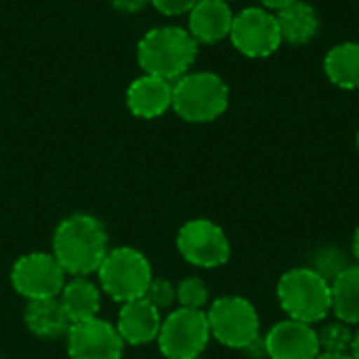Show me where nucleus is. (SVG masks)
<instances>
[{"label":"nucleus","mask_w":359,"mask_h":359,"mask_svg":"<svg viewBox=\"0 0 359 359\" xmlns=\"http://www.w3.org/2000/svg\"><path fill=\"white\" fill-rule=\"evenodd\" d=\"M107 252V229L93 215H72L63 219L53 233V255L65 273L74 278L97 273Z\"/></svg>","instance_id":"1"},{"label":"nucleus","mask_w":359,"mask_h":359,"mask_svg":"<svg viewBox=\"0 0 359 359\" xmlns=\"http://www.w3.org/2000/svg\"><path fill=\"white\" fill-rule=\"evenodd\" d=\"M198 57V42L191 34L177 25L154 27L141 40L137 48L139 65L145 74L162 80H179L187 74Z\"/></svg>","instance_id":"2"},{"label":"nucleus","mask_w":359,"mask_h":359,"mask_svg":"<svg viewBox=\"0 0 359 359\" xmlns=\"http://www.w3.org/2000/svg\"><path fill=\"white\" fill-rule=\"evenodd\" d=\"M278 301L290 320L318 324L332 311V286L313 269L297 267L280 278Z\"/></svg>","instance_id":"3"},{"label":"nucleus","mask_w":359,"mask_h":359,"mask_svg":"<svg viewBox=\"0 0 359 359\" xmlns=\"http://www.w3.org/2000/svg\"><path fill=\"white\" fill-rule=\"evenodd\" d=\"M227 105L229 88L212 72L185 74L172 84V109L185 122H212L225 114Z\"/></svg>","instance_id":"4"},{"label":"nucleus","mask_w":359,"mask_h":359,"mask_svg":"<svg viewBox=\"0 0 359 359\" xmlns=\"http://www.w3.org/2000/svg\"><path fill=\"white\" fill-rule=\"evenodd\" d=\"M101 290L116 303H130L143 299L154 276L151 265L143 252L120 246L105 255L101 267L97 269Z\"/></svg>","instance_id":"5"},{"label":"nucleus","mask_w":359,"mask_h":359,"mask_svg":"<svg viewBox=\"0 0 359 359\" xmlns=\"http://www.w3.org/2000/svg\"><path fill=\"white\" fill-rule=\"evenodd\" d=\"M210 337L229 349H246L257 337H261V320L250 301L244 297H221L208 313Z\"/></svg>","instance_id":"6"},{"label":"nucleus","mask_w":359,"mask_h":359,"mask_svg":"<svg viewBox=\"0 0 359 359\" xmlns=\"http://www.w3.org/2000/svg\"><path fill=\"white\" fill-rule=\"evenodd\" d=\"M210 341L208 318L200 309H175L162 320L158 347L166 359H196Z\"/></svg>","instance_id":"7"},{"label":"nucleus","mask_w":359,"mask_h":359,"mask_svg":"<svg viewBox=\"0 0 359 359\" xmlns=\"http://www.w3.org/2000/svg\"><path fill=\"white\" fill-rule=\"evenodd\" d=\"M65 269L53 252H29L17 259L11 269V284L27 301L55 299L65 286Z\"/></svg>","instance_id":"8"},{"label":"nucleus","mask_w":359,"mask_h":359,"mask_svg":"<svg viewBox=\"0 0 359 359\" xmlns=\"http://www.w3.org/2000/svg\"><path fill=\"white\" fill-rule=\"evenodd\" d=\"M177 248L189 265L202 269L221 267L231 255L225 231L208 219L187 221L177 233Z\"/></svg>","instance_id":"9"},{"label":"nucleus","mask_w":359,"mask_h":359,"mask_svg":"<svg viewBox=\"0 0 359 359\" xmlns=\"http://www.w3.org/2000/svg\"><path fill=\"white\" fill-rule=\"evenodd\" d=\"M229 38L233 46L250 59H265L284 42L276 15L259 6H248L233 15Z\"/></svg>","instance_id":"10"},{"label":"nucleus","mask_w":359,"mask_h":359,"mask_svg":"<svg viewBox=\"0 0 359 359\" xmlns=\"http://www.w3.org/2000/svg\"><path fill=\"white\" fill-rule=\"evenodd\" d=\"M65 337L69 359H120L126 345L118 328L101 318L72 324Z\"/></svg>","instance_id":"11"},{"label":"nucleus","mask_w":359,"mask_h":359,"mask_svg":"<svg viewBox=\"0 0 359 359\" xmlns=\"http://www.w3.org/2000/svg\"><path fill=\"white\" fill-rule=\"evenodd\" d=\"M265 347L269 359H316L322 353L313 326L290 318L267 332Z\"/></svg>","instance_id":"12"},{"label":"nucleus","mask_w":359,"mask_h":359,"mask_svg":"<svg viewBox=\"0 0 359 359\" xmlns=\"http://www.w3.org/2000/svg\"><path fill=\"white\" fill-rule=\"evenodd\" d=\"M162 326L160 309H156L145 297L124 303L118 313V332L126 345H147L158 339Z\"/></svg>","instance_id":"13"},{"label":"nucleus","mask_w":359,"mask_h":359,"mask_svg":"<svg viewBox=\"0 0 359 359\" xmlns=\"http://www.w3.org/2000/svg\"><path fill=\"white\" fill-rule=\"evenodd\" d=\"M126 105L133 116L151 120L172 107V84L158 76L143 74L126 90Z\"/></svg>","instance_id":"14"},{"label":"nucleus","mask_w":359,"mask_h":359,"mask_svg":"<svg viewBox=\"0 0 359 359\" xmlns=\"http://www.w3.org/2000/svg\"><path fill=\"white\" fill-rule=\"evenodd\" d=\"M233 13L229 2L223 0H200L189 11V34L198 44H217L229 36Z\"/></svg>","instance_id":"15"},{"label":"nucleus","mask_w":359,"mask_h":359,"mask_svg":"<svg viewBox=\"0 0 359 359\" xmlns=\"http://www.w3.org/2000/svg\"><path fill=\"white\" fill-rule=\"evenodd\" d=\"M23 318H25L27 330L38 339H61L67 334L72 326L59 303V297L27 301Z\"/></svg>","instance_id":"16"},{"label":"nucleus","mask_w":359,"mask_h":359,"mask_svg":"<svg viewBox=\"0 0 359 359\" xmlns=\"http://www.w3.org/2000/svg\"><path fill=\"white\" fill-rule=\"evenodd\" d=\"M59 303L69 324H78L97 318L101 309V292L88 278H74L65 282L59 294Z\"/></svg>","instance_id":"17"},{"label":"nucleus","mask_w":359,"mask_h":359,"mask_svg":"<svg viewBox=\"0 0 359 359\" xmlns=\"http://www.w3.org/2000/svg\"><path fill=\"white\" fill-rule=\"evenodd\" d=\"M276 19L282 32V40L290 44H307L318 34V27H320L316 8L301 0L278 11Z\"/></svg>","instance_id":"18"},{"label":"nucleus","mask_w":359,"mask_h":359,"mask_svg":"<svg viewBox=\"0 0 359 359\" xmlns=\"http://www.w3.org/2000/svg\"><path fill=\"white\" fill-rule=\"evenodd\" d=\"M324 72L328 80L345 90L359 88V44L343 42L328 50L324 59Z\"/></svg>","instance_id":"19"},{"label":"nucleus","mask_w":359,"mask_h":359,"mask_svg":"<svg viewBox=\"0 0 359 359\" xmlns=\"http://www.w3.org/2000/svg\"><path fill=\"white\" fill-rule=\"evenodd\" d=\"M330 286L332 311L339 322L359 324V265H349Z\"/></svg>","instance_id":"20"},{"label":"nucleus","mask_w":359,"mask_h":359,"mask_svg":"<svg viewBox=\"0 0 359 359\" xmlns=\"http://www.w3.org/2000/svg\"><path fill=\"white\" fill-rule=\"evenodd\" d=\"M347 267H349L347 255L337 246H322L309 259V269H313L328 284H332Z\"/></svg>","instance_id":"21"},{"label":"nucleus","mask_w":359,"mask_h":359,"mask_svg":"<svg viewBox=\"0 0 359 359\" xmlns=\"http://www.w3.org/2000/svg\"><path fill=\"white\" fill-rule=\"evenodd\" d=\"M318 339L322 353H349L353 343V330L345 322H332L318 332Z\"/></svg>","instance_id":"22"},{"label":"nucleus","mask_w":359,"mask_h":359,"mask_svg":"<svg viewBox=\"0 0 359 359\" xmlns=\"http://www.w3.org/2000/svg\"><path fill=\"white\" fill-rule=\"evenodd\" d=\"M177 301L183 309H200L208 303V288L200 278H185L177 286Z\"/></svg>","instance_id":"23"},{"label":"nucleus","mask_w":359,"mask_h":359,"mask_svg":"<svg viewBox=\"0 0 359 359\" xmlns=\"http://www.w3.org/2000/svg\"><path fill=\"white\" fill-rule=\"evenodd\" d=\"M145 299L156 307V309H168L172 307V303L177 301V288L168 282V280H162V278H154L147 292H145Z\"/></svg>","instance_id":"24"},{"label":"nucleus","mask_w":359,"mask_h":359,"mask_svg":"<svg viewBox=\"0 0 359 359\" xmlns=\"http://www.w3.org/2000/svg\"><path fill=\"white\" fill-rule=\"evenodd\" d=\"M200 0H151V4L162 13V15H183V13H189Z\"/></svg>","instance_id":"25"},{"label":"nucleus","mask_w":359,"mask_h":359,"mask_svg":"<svg viewBox=\"0 0 359 359\" xmlns=\"http://www.w3.org/2000/svg\"><path fill=\"white\" fill-rule=\"evenodd\" d=\"M244 353H248L250 359H261V358H267V347H265V337H257L246 349H244Z\"/></svg>","instance_id":"26"},{"label":"nucleus","mask_w":359,"mask_h":359,"mask_svg":"<svg viewBox=\"0 0 359 359\" xmlns=\"http://www.w3.org/2000/svg\"><path fill=\"white\" fill-rule=\"evenodd\" d=\"M109 2L124 13H135V11H141L149 0H109Z\"/></svg>","instance_id":"27"},{"label":"nucleus","mask_w":359,"mask_h":359,"mask_svg":"<svg viewBox=\"0 0 359 359\" xmlns=\"http://www.w3.org/2000/svg\"><path fill=\"white\" fill-rule=\"evenodd\" d=\"M263 6H267V8H276V11H282V8H286L288 4H292V2H297V0H259Z\"/></svg>","instance_id":"28"},{"label":"nucleus","mask_w":359,"mask_h":359,"mask_svg":"<svg viewBox=\"0 0 359 359\" xmlns=\"http://www.w3.org/2000/svg\"><path fill=\"white\" fill-rule=\"evenodd\" d=\"M316 359H353L351 353H320Z\"/></svg>","instance_id":"29"},{"label":"nucleus","mask_w":359,"mask_h":359,"mask_svg":"<svg viewBox=\"0 0 359 359\" xmlns=\"http://www.w3.org/2000/svg\"><path fill=\"white\" fill-rule=\"evenodd\" d=\"M351 358L359 359V330L358 332H353V343H351Z\"/></svg>","instance_id":"30"},{"label":"nucleus","mask_w":359,"mask_h":359,"mask_svg":"<svg viewBox=\"0 0 359 359\" xmlns=\"http://www.w3.org/2000/svg\"><path fill=\"white\" fill-rule=\"evenodd\" d=\"M353 257H355L359 265V227L355 229V236H353Z\"/></svg>","instance_id":"31"},{"label":"nucleus","mask_w":359,"mask_h":359,"mask_svg":"<svg viewBox=\"0 0 359 359\" xmlns=\"http://www.w3.org/2000/svg\"><path fill=\"white\" fill-rule=\"evenodd\" d=\"M358 147H359V133H358Z\"/></svg>","instance_id":"32"},{"label":"nucleus","mask_w":359,"mask_h":359,"mask_svg":"<svg viewBox=\"0 0 359 359\" xmlns=\"http://www.w3.org/2000/svg\"><path fill=\"white\" fill-rule=\"evenodd\" d=\"M223 2H231V0H223Z\"/></svg>","instance_id":"33"},{"label":"nucleus","mask_w":359,"mask_h":359,"mask_svg":"<svg viewBox=\"0 0 359 359\" xmlns=\"http://www.w3.org/2000/svg\"><path fill=\"white\" fill-rule=\"evenodd\" d=\"M196 359H202V358H196Z\"/></svg>","instance_id":"34"}]
</instances>
